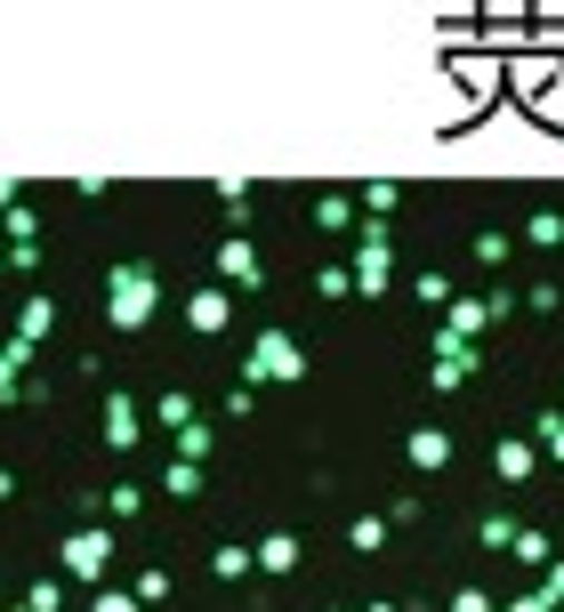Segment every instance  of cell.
I'll list each match as a JSON object with an SVG mask.
<instances>
[{"instance_id": "cell-1", "label": "cell", "mask_w": 564, "mask_h": 612, "mask_svg": "<svg viewBox=\"0 0 564 612\" xmlns=\"http://www.w3.org/2000/svg\"><path fill=\"white\" fill-rule=\"evenodd\" d=\"M154 306H161L154 266H113V283H106V315H113V330H146Z\"/></svg>"}, {"instance_id": "cell-2", "label": "cell", "mask_w": 564, "mask_h": 612, "mask_svg": "<svg viewBox=\"0 0 564 612\" xmlns=\"http://www.w3.org/2000/svg\"><path fill=\"white\" fill-rule=\"evenodd\" d=\"M243 379H250V387H267V379H275V387H298V379H307V347H298L290 330H267V338L250 347Z\"/></svg>"}, {"instance_id": "cell-3", "label": "cell", "mask_w": 564, "mask_h": 612, "mask_svg": "<svg viewBox=\"0 0 564 612\" xmlns=\"http://www.w3.org/2000/svg\"><path fill=\"white\" fill-rule=\"evenodd\" d=\"M387 275H395V258H387V226H363V250H355V266H347V283H355L363 298H379Z\"/></svg>"}, {"instance_id": "cell-4", "label": "cell", "mask_w": 564, "mask_h": 612, "mask_svg": "<svg viewBox=\"0 0 564 612\" xmlns=\"http://www.w3.org/2000/svg\"><path fill=\"white\" fill-rule=\"evenodd\" d=\"M492 475H501L508 492H524L541 475V452H533V435H501V444H492Z\"/></svg>"}, {"instance_id": "cell-5", "label": "cell", "mask_w": 564, "mask_h": 612, "mask_svg": "<svg viewBox=\"0 0 564 612\" xmlns=\"http://www.w3.org/2000/svg\"><path fill=\"white\" fill-rule=\"evenodd\" d=\"M404 460H412V475H444L452 467V427H436V419L412 427L404 435Z\"/></svg>"}, {"instance_id": "cell-6", "label": "cell", "mask_w": 564, "mask_h": 612, "mask_svg": "<svg viewBox=\"0 0 564 612\" xmlns=\"http://www.w3.org/2000/svg\"><path fill=\"white\" fill-rule=\"evenodd\" d=\"M106 556H113L106 532H73V540H65V572H73V581H97V572H106Z\"/></svg>"}, {"instance_id": "cell-7", "label": "cell", "mask_w": 564, "mask_h": 612, "mask_svg": "<svg viewBox=\"0 0 564 612\" xmlns=\"http://www.w3.org/2000/svg\"><path fill=\"white\" fill-rule=\"evenodd\" d=\"M508 556H516L524 572H548V564H556V540H548L541 524H516V540H508Z\"/></svg>"}, {"instance_id": "cell-8", "label": "cell", "mask_w": 564, "mask_h": 612, "mask_svg": "<svg viewBox=\"0 0 564 612\" xmlns=\"http://www.w3.org/2000/svg\"><path fill=\"white\" fill-rule=\"evenodd\" d=\"M468 379H476V347L468 355H436V371H427V387H436V395H459Z\"/></svg>"}, {"instance_id": "cell-9", "label": "cell", "mask_w": 564, "mask_h": 612, "mask_svg": "<svg viewBox=\"0 0 564 612\" xmlns=\"http://www.w3.org/2000/svg\"><path fill=\"white\" fill-rule=\"evenodd\" d=\"M484 323H492V298H452V306H444V330H452V338H476Z\"/></svg>"}, {"instance_id": "cell-10", "label": "cell", "mask_w": 564, "mask_h": 612, "mask_svg": "<svg viewBox=\"0 0 564 612\" xmlns=\"http://www.w3.org/2000/svg\"><path fill=\"white\" fill-rule=\"evenodd\" d=\"M250 564H258V572H298V540H290V532H267V540L250 549Z\"/></svg>"}, {"instance_id": "cell-11", "label": "cell", "mask_w": 564, "mask_h": 612, "mask_svg": "<svg viewBox=\"0 0 564 612\" xmlns=\"http://www.w3.org/2000/svg\"><path fill=\"white\" fill-rule=\"evenodd\" d=\"M186 315H194V330H226V315H235V306H226V290H210V283H202V290L186 298Z\"/></svg>"}, {"instance_id": "cell-12", "label": "cell", "mask_w": 564, "mask_h": 612, "mask_svg": "<svg viewBox=\"0 0 564 612\" xmlns=\"http://www.w3.org/2000/svg\"><path fill=\"white\" fill-rule=\"evenodd\" d=\"M218 275L235 283V290H250V283H258V250H250V243H226V250H218Z\"/></svg>"}, {"instance_id": "cell-13", "label": "cell", "mask_w": 564, "mask_h": 612, "mask_svg": "<svg viewBox=\"0 0 564 612\" xmlns=\"http://www.w3.org/2000/svg\"><path fill=\"white\" fill-rule=\"evenodd\" d=\"M533 452L564 467V412H533Z\"/></svg>"}, {"instance_id": "cell-14", "label": "cell", "mask_w": 564, "mask_h": 612, "mask_svg": "<svg viewBox=\"0 0 564 612\" xmlns=\"http://www.w3.org/2000/svg\"><path fill=\"white\" fill-rule=\"evenodd\" d=\"M106 444H138V403H129V395L106 403Z\"/></svg>"}, {"instance_id": "cell-15", "label": "cell", "mask_w": 564, "mask_h": 612, "mask_svg": "<svg viewBox=\"0 0 564 612\" xmlns=\"http://www.w3.org/2000/svg\"><path fill=\"white\" fill-rule=\"evenodd\" d=\"M315 226H323V234H355V201H347V194H323V201H315Z\"/></svg>"}, {"instance_id": "cell-16", "label": "cell", "mask_w": 564, "mask_h": 612, "mask_svg": "<svg viewBox=\"0 0 564 612\" xmlns=\"http://www.w3.org/2000/svg\"><path fill=\"white\" fill-rule=\"evenodd\" d=\"M347 549H355V556H379V549H387V516H355V524H347Z\"/></svg>"}, {"instance_id": "cell-17", "label": "cell", "mask_w": 564, "mask_h": 612, "mask_svg": "<svg viewBox=\"0 0 564 612\" xmlns=\"http://www.w3.org/2000/svg\"><path fill=\"white\" fill-rule=\"evenodd\" d=\"M524 243H533V250H556V243H564V210H533V218H524Z\"/></svg>"}, {"instance_id": "cell-18", "label": "cell", "mask_w": 564, "mask_h": 612, "mask_svg": "<svg viewBox=\"0 0 564 612\" xmlns=\"http://www.w3.org/2000/svg\"><path fill=\"white\" fill-rule=\"evenodd\" d=\"M355 201H363V210H372V226H379V218L395 210V201H404V186H387V178H372V186H363Z\"/></svg>"}, {"instance_id": "cell-19", "label": "cell", "mask_w": 564, "mask_h": 612, "mask_svg": "<svg viewBox=\"0 0 564 612\" xmlns=\"http://www.w3.org/2000/svg\"><path fill=\"white\" fill-rule=\"evenodd\" d=\"M24 355H32V338H9V347H0V395L17 387V371H24Z\"/></svg>"}, {"instance_id": "cell-20", "label": "cell", "mask_w": 564, "mask_h": 612, "mask_svg": "<svg viewBox=\"0 0 564 612\" xmlns=\"http://www.w3.org/2000/svg\"><path fill=\"white\" fill-rule=\"evenodd\" d=\"M419 298H427V306H452L459 283H452V275H419Z\"/></svg>"}, {"instance_id": "cell-21", "label": "cell", "mask_w": 564, "mask_h": 612, "mask_svg": "<svg viewBox=\"0 0 564 612\" xmlns=\"http://www.w3.org/2000/svg\"><path fill=\"white\" fill-rule=\"evenodd\" d=\"M161 484H170V492H178V500H194V492H202V467H186V460H178V467H170V475H161Z\"/></svg>"}, {"instance_id": "cell-22", "label": "cell", "mask_w": 564, "mask_h": 612, "mask_svg": "<svg viewBox=\"0 0 564 612\" xmlns=\"http://www.w3.org/2000/svg\"><path fill=\"white\" fill-rule=\"evenodd\" d=\"M476 532H484V549H508V540H516V516H484Z\"/></svg>"}, {"instance_id": "cell-23", "label": "cell", "mask_w": 564, "mask_h": 612, "mask_svg": "<svg viewBox=\"0 0 564 612\" xmlns=\"http://www.w3.org/2000/svg\"><path fill=\"white\" fill-rule=\"evenodd\" d=\"M315 290H323V298H347L355 283H347V266H323V275H315Z\"/></svg>"}, {"instance_id": "cell-24", "label": "cell", "mask_w": 564, "mask_h": 612, "mask_svg": "<svg viewBox=\"0 0 564 612\" xmlns=\"http://www.w3.org/2000/svg\"><path fill=\"white\" fill-rule=\"evenodd\" d=\"M210 564H218V572H226V581H243V572H250V549H218V556H210Z\"/></svg>"}, {"instance_id": "cell-25", "label": "cell", "mask_w": 564, "mask_h": 612, "mask_svg": "<svg viewBox=\"0 0 564 612\" xmlns=\"http://www.w3.org/2000/svg\"><path fill=\"white\" fill-rule=\"evenodd\" d=\"M541 596H548V604H564V556H556V564L541 572Z\"/></svg>"}, {"instance_id": "cell-26", "label": "cell", "mask_w": 564, "mask_h": 612, "mask_svg": "<svg viewBox=\"0 0 564 612\" xmlns=\"http://www.w3.org/2000/svg\"><path fill=\"white\" fill-rule=\"evenodd\" d=\"M501 612H556V604H548L541 589H524V596H516V604H501Z\"/></svg>"}, {"instance_id": "cell-27", "label": "cell", "mask_w": 564, "mask_h": 612, "mask_svg": "<svg viewBox=\"0 0 564 612\" xmlns=\"http://www.w3.org/2000/svg\"><path fill=\"white\" fill-rule=\"evenodd\" d=\"M89 612H138V596H97Z\"/></svg>"}, {"instance_id": "cell-28", "label": "cell", "mask_w": 564, "mask_h": 612, "mask_svg": "<svg viewBox=\"0 0 564 612\" xmlns=\"http://www.w3.org/2000/svg\"><path fill=\"white\" fill-rule=\"evenodd\" d=\"M363 612H404V604H395V596H379V604H363Z\"/></svg>"}, {"instance_id": "cell-29", "label": "cell", "mask_w": 564, "mask_h": 612, "mask_svg": "<svg viewBox=\"0 0 564 612\" xmlns=\"http://www.w3.org/2000/svg\"><path fill=\"white\" fill-rule=\"evenodd\" d=\"M323 612H347V604H323Z\"/></svg>"}]
</instances>
